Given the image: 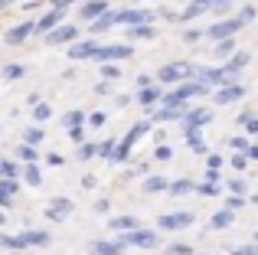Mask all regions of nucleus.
I'll list each match as a JSON object with an SVG mask.
<instances>
[{
  "label": "nucleus",
  "mask_w": 258,
  "mask_h": 255,
  "mask_svg": "<svg viewBox=\"0 0 258 255\" xmlns=\"http://www.w3.org/2000/svg\"><path fill=\"white\" fill-rule=\"evenodd\" d=\"M46 242H49V236L43 229H26L20 236H0V245H7V249H26V245H46Z\"/></svg>",
  "instance_id": "obj_1"
},
{
  "label": "nucleus",
  "mask_w": 258,
  "mask_h": 255,
  "mask_svg": "<svg viewBox=\"0 0 258 255\" xmlns=\"http://www.w3.org/2000/svg\"><path fill=\"white\" fill-rule=\"evenodd\" d=\"M242 23H245V20H242V17H235V20H222V23H216V26H209V36H213V39H219V43H226V39L229 36H232V33H239L242 30Z\"/></svg>",
  "instance_id": "obj_2"
},
{
  "label": "nucleus",
  "mask_w": 258,
  "mask_h": 255,
  "mask_svg": "<svg viewBox=\"0 0 258 255\" xmlns=\"http://www.w3.org/2000/svg\"><path fill=\"white\" fill-rule=\"evenodd\" d=\"M203 92H209V89H206V85H200V82H193V85H180L176 92H170V95H167V108H173V105L186 102V98H193V95H203Z\"/></svg>",
  "instance_id": "obj_3"
},
{
  "label": "nucleus",
  "mask_w": 258,
  "mask_h": 255,
  "mask_svg": "<svg viewBox=\"0 0 258 255\" xmlns=\"http://www.w3.org/2000/svg\"><path fill=\"white\" fill-rule=\"evenodd\" d=\"M121 242H124V245H141V249H154V245H157V232H151V229H134V232H127Z\"/></svg>",
  "instance_id": "obj_4"
},
{
  "label": "nucleus",
  "mask_w": 258,
  "mask_h": 255,
  "mask_svg": "<svg viewBox=\"0 0 258 255\" xmlns=\"http://www.w3.org/2000/svg\"><path fill=\"white\" fill-rule=\"evenodd\" d=\"M222 4H232V0H193V4L183 10V20H193V17H200V13L213 10V7H222Z\"/></svg>",
  "instance_id": "obj_5"
},
{
  "label": "nucleus",
  "mask_w": 258,
  "mask_h": 255,
  "mask_svg": "<svg viewBox=\"0 0 258 255\" xmlns=\"http://www.w3.org/2000/svg\"><path fill=\"white\" fill-rule=\"evenodd\" d=\"M157 223H160V229H183V226L193 223V216L189 213H170V216H160Z\"/></svg>",
  "instance_id": "obj_6"
},
{
  "label": "nucleus",
  "mask_w": 258,
  "mask_h": 255,
  "mask_svg": "<svg viewBox=\"0 0 258 255\" xmlns=\"http://www.w3.org/2000/svg\"><path fill=\"white\" fill-rule=\"evenodd\" d=\"M189 72H196L193 66H186V62H173V66H164V69H160V79H164V82H173V79L189 76Z\"/></svg>",
  "instance_id": "obj_7"
},
{
  "label": "nucleus",
  "mask_w": 258,
  "mask_h": 255,
  "mask_svg": "<svg viewBox=\"0 0 258 255\" xmlns=\"http://www.w3.org/2000/svg\"><path fill=\"white\" fill-rule=\"evenodd\" d=\"M76 36H79L76 26H56V30H52L49 36H46V43H52V46H56V43H72Z\"/></svg>",
  "instance_id": "obj_8"
},
{
  "label": "nucleus",
  "mask_w": 258,
  "mask_h": 255,
  "mask_svg": "<svg viewBox=\"0 0 258 255\" xmlns=\"http://www.w3.org/2000/svg\"><path fill=\"white\" fill-rule=\"evenodd\" d=\"M72 213V200H52L49 206H46V216L49 219H66Z\"/></svg>",
  "instance_id": "obj_9"
},
{
  "label": "nucleus",
  "mask_w": 258,
  "mask_h": 255,
  "mask_svg": "<svg viewBox=\"0 0 258 255\" xmlns=\"http://www.w3.org/2000/svg\"><path fill=\"white\" fill-rule=\"evenodd\" d=\"M151 20V13L144 10H118V23H127V26H141Z\"/></svg>",
  "instance_id": "obj_10"
},
{
  "label": "nucleus",
  "mask_w": 258,
  "mask_h": 255,
  "mask_svg": "<svg viewBox=\"0 0 258 255\" xmlns=\"http://www.w3.org/2000/svg\"><path fill=\"white\" fill-rule=\"evenodd\" d=\"M242 95H245L242 85H226V89L216 92V105H229V102H235V98H242Z\"/></svg>",
  "instance_id": "obj_11"
},
{
  "label": "nucleus",
  "mask_w": 258,
  "mask_h": 255,
  "mask_svg": "<svg viewBox=\"0 0 258 255\" xmlns=\"http://www.w3.org/2000/svg\"><path fill=\"white\" fill-rule=\"evenodd\" d=\"M105 13H108V4H105V0H92V4L82 7V17L92 20V23H95V20H101Z\"/></svg>",
  "instance_id": "obj_12"
},
{
  "label": "nucleus",
  "mask_w": 258,
  "mask_h": 255,
  "mask_svg": "<svg viewBox=\"0 0 258 255\" xmlns=\"http://www.w3.org/2000/svg\"><path fill=\"white\" fill-rule=\"evenodd\" d=\"M98 49H101L98 43H76V46L69 49V59H88V56H98Z\"/></svg>",
  "instance_id": "obj_13"
},
{
  "label": "nucleus",
  "mask_w": 258,
  "mask_h": 255,
  "mask_svg": "<svg viewBox=\"0 0 258 255\" xmlns=\"http://www.w3.org/2000/svg\"><path fill=\"white\" fill-rule=\"evenodd\" d=\"M124 249H127V245L121 242V239H114V242H95V245H92L95 255H121Z\"/></svg>",
  "instance_id": "obj_14"
},
{
  "label": "nucleus",
  "mask_w": 258,
  "mask_h": 255,
  "mask_svg": "<svg viewBox=\"0 0 258 255\" xmlns=\"http://www.w3.org/2000/svg\"><path fill=\"white\" fill-rule=\"evenodd\" d=\"M131 56V46H101L98 59H127Z\"/></svg>",
  "instance_id": "obj_15"
},
{
  "label": "nucleus",
  "mask_w": 258,
  "mask_h": 255,
  "mask_svg": "<svg viewBox=\"0 0 258 255\" xmlns=\"http://www.w3.org/2000/svg\"><path fill=\"white\" fill-rule=\"evenodd\" d=\"M209 118H213V111L196 108V111H189V115H186V128H189V131H196V128H200V124H206Z\"/></svg>",
  "instance_id": "obj_16"
},
{
  "label": "nucleus",
  "mask_w": 258,
  "mask_h": 255,
  "mask_svg": "<svg viewBox=\"0 0 258 255\" xmlns=\"http://www.w3.org/2000/svg\"><path fill=\"white\" fill-rule=\"evenodd\" d=\"M33 30H36V26H33V23H20V26H13V30L7 33V43H23V39L30 36Z\"/></svg>",
  "instance_id": "obj_17"
},
{
  "label": "nucleus",
  "mask_w": 258,
  "mask_h": 255,
  "mask_svg": "<svg viewBox=\"0 0 258 255\" xmlns=\"http://www.w3.org/2000/svg\"><path fill=\"white\" fill-rule=\"evenodd\" d=\"M186 115H189V111H180V105H173V108H164V111H157V118H160V121H186Z\"/></svg>",
  "instance_id": "obj_18"
},
{
  "label": "nucleus",
  "mask_w": 258,
  "mask_h": 255,
  "mask_svg": "<svg viewBox=\"0 0 258 255\" xmlns=\"http://www.w3.org/2000/svg\"><path fill=\"white\" fill-rule=\"evenodd\" d=\"M111 226H114V229H127V232H134V229H138V216H114V219H111Z\"/></svg>",
  "instance_id": "obj_19"
},
{
  "label": "nucleus",
  "mask_w": 258,
  "mask_h": 255,
  "mask_svg": "<svg viewBox=\"0 0 258 255\" xmlns=\"http://www.w3.org/2000/svg\"><path fill=\"white\" fill-rule=\"evenodd\" d=\"M59 20H62V10H52V13H46V17L36 23V30H52V26H56Z\"/></svg>",
  "instance_id": "obj_20"
},
{
  "label": "nucleus",
  "mask_w": 258,
  "mask_h": 255,
  "mask_svg": "<svg viewBox=\"0 0 258 255\" xmlns=\"http://www.w3.org/2000/svg\"><path fill=\"white\" fill-rule=\"evenodd\" d=\"M111 23H118V13H105L101 20H95V23H92V30H95V33H105Z\"/></svg>",
  "instance_id": "obj_21"
},
{
  "label": "nucleus",
  "mask_w": 258,
  "mask_h": 255,
  "mask_svg": "<svg viewBox=\"0 0 258 255\" xmlns=\"http://www.w3.org/2000/svg\"><path fill=\"white\" fill-rule=\"evenodd\" d=\"M232 213H229V210H222V213H216V216H213V223H209V226H213V229H226V226L229 223H232Z\"/></svg>",
  "instance_id": "obj_22"
},
{
  "label": "nucleus",
  "mask_w": 258,
  "mask_h": 255,
  "mask_svg": "<svg viewBox=\"0 0 258 255\" xmlns=\"http://www.w3.org/2000/svg\"><path fill=\"white\" fill-rule=\"evenodd\" d=\"M167 186H170V183H167L164 177H147V180H144V190H147V193H157V190H167Z\"/></svg>",
  "instance_id": "obj_23"
},
{
  "label": "nucleus",
  "mask_w": 258,
  "mask_h": 255,
  "mask_svg": "<svg viewBox=\"0 0 258 255\" xmlns=\"http://www.w3.org/2000/svg\"><path fill=\"white\" fill-rule=\"evenodd\" d=\"M189 190H193V180H186V177L176 180V183H170V193H173V197H183V193H189Z\"/></svg>",
  "instance_id": "obj_24"
},
{
  "label": "nucleus",
  "mask_w": 258,
  "mask_h": 255,
  "mask_svg": "<svg viewBox=\"0 0 258 255\" xmlns=\"http://www.w3.org/2000/svg\"><path fill=\"white\" fill-rule=\"evenodd\" d=\"M131 36H138V39H151V36H154V26H151V23L131 26Z\"/></svg>",
  "instance_id": "obj_25"
},
{
  "label": "nucleus",
  "mask_w": 258,
  "mask_h": 255,
  "mask_svg": "<svg viewBox=\"0 0 258 255\" xmlns=\"http://www.w3.org/2000/svg\"><path fill=\"white\" fill-rule=\"evenodd\" d=\"M26 183H30V186H39V167L36 164H26Z\"/></svg>",
  "instance_id": "obj_26"
},
{
  "label": "nucleus",
  "mask_w": 258,
  "mask_h": 255,
  "mask_svg": "<svg viewBox=\"0 0 258 255\" xmlns=\"http://www.w3.org/2000/svg\"><path fill=\"white\" fill-rule=\"evenodd\" d=\"M0 177H4V180H13V177H17V164H10V160H0Z\"/></svg>",
  "instance_id": "obj_27"
},
{
  "label": "nucleus",
  "mask_w": 258,
  "mask_h": 255,
  "mask_svg": "<svg viewBox=\"0 0 258 255\" xmlns=\"http://www.w3.org/2000/svg\"><path fill=\"white\" fill-rule=\"evenodd\" d=\"M154 98H160V89H154V85H151V89H141V102H144V105H151Z\"/></svg>",
  "instance_id": "obj_28"
},
{
  "label": "nucleus",
  "mask_w": 258,
  "mask_h": 255,
  "mask_svg": "<svg viewBox=\"0 0 258 255\" xmlns=\"http://www.w3.org/2000/svg\"><path fill=\"white\" fill-rule=\"evenodd\" d=\"M39 141H43V131H39V128H30V131H26V144H30V147H36Z\"/></svg>",
  "instance_id": "obj_29"
},
{
  "label": "nucleus",
  "mask_w": 258,
  "mask_h": 255,
  "mask_svg": "<svg viewBox=\"0 0 258 255\" xmlns=\"http://www.w3.org/2000/svg\"><path fill=\"white\" fill-rule=\"evenodd\" d=\"M66 128H82V111H69L66 115Z\"/></svg>",
  "instance_id": "obj_30"
},
{
  "label": "nucleus",
  "mask_w": 258,
  "mask_h": 255,
  "mask_svg": "<svg viewBox=\"0 0 258 255\" xmlns=\"http://www.w3.org/2000/svg\"><path fill=\"white\" fill-rule=\"evenodd\" d=\"M20 157H23L26 164H33V160H36V151H33L30 144H20Z\"/></svg>",
  "instance_id": "obj_31"
},
{
  "label": "nucleus",
  "mask_w": 258,
  "mask_h": 255,
  "mask_svg": "<svg viewBox=\"0 0 258 255\" xmlns=\"http://www.w3.org/2000/svg\"><path fill=\"white\" fill-rule=\"evenodd\" d=\"M49 115H52V108H49V105H39V108L33 111V118H36V121H46Z\"/></svg>",
  "instance_id": "obj_32"
},
{
  "label": "nucleus",
  "mask_w": 258,
  "mask_h": 255,
  "mask_svg": "<svg viewBox=\"0 0 258 255\" xmlns=\"http://www.w3.org/2000/svg\"><path fill=\"white\" fill-rule=\"evenodd\" d=\"M114 151H118V147H114L111 141H105V144H98V154H101V157H114Z\"/></svg>",
  "instance_id": "obj_33"
},
{
  "label": "nucleus",
  "mask_w": 258,
  "mask_h": 255,
  "mask_svg": "<svg viewBox=\"0 0 258 255\" xmlns=\"http://www.w3.org/2000/svg\"><path fill=\"white\" fill-rule=\"evenodd\" d=\"M186 138H189V147H193V151H203V141H200V131H186Z\"/></svg>",
  "instance_id": "obj_34"
},
{
  "label": "nucleus",
  "mask_w": 258,
  "mask_h": 255,
  "mask_svg": "<svg viewBox=\"0 0 258 255\" xmlns=\"http://www.w3.org/2000/svg\"><path fill=\"white\" fill-rule=\"evenodd\" d=\"M0 190H4L7 197H13V193H17V180H0Z\"/></svg>",
  "instance_id": "obj_35"
},
{
  "label": "nucleus",
  "mask_w": 258,
  "mask_h": 255,
  "mask_svg": "<svg viewBox=\"0 0 258 255\" xmlns=\"http://www.w3.org/2000/svg\"><path fill=\"white\" fill-rule=\"evenodd\" d=\"M229 144H232L235 151H245V154H248V141H245V138H229Z\"/></svg>",
  "instance_id": "obj_36"
},
{
  "label": "nucleus",
  "mask_w": 258,
  "mask_h": 255,
  "mask_svg": "<svg viewBox=\"0 0 258 255\" xmlns=\"http://www.w3.org/2000/svg\"><path fill=\"white\" fill-rule=\"evenodd\" d=\"M232 255H258V245H239L232 249Z\"/></svg>",
  "instance_id": "obj_37"
},
{
  "label": "nucleus",
  "mask_w": 258,
  "mask_h": 255,
  "mask_svg": "<svg viewBox=\"0 0 258 255\" xmlns=\"http://www.w3.org/2000/svg\"><path fill=\"white\" fill-rule=\"evenodd\" d=\"M206 167H209V170H219V167H222V157H219V154H209Z\"/></svg>",
  "instance_id": "obj_38"
},
{
  "label": "nucleus",
  "mask_w": 258,
  "mask_h": 255,
  "mask_svg": "<svg viewBox=\"0 0 258 255\" xmlns=\"http://www.w3.org/2000/svg\"><path fill=\"white\" fill-rule=\"evenodd\" d=\"M4 76H7V79H20V76H23V69H20V66H7Z\"/></svg>",
  "instance_id": "obj_39"
},
{
  "label": "nucleus",
  "mask_w": 258,
  "mask_h": 255,
  "mask_svg": "<svg viewBox=\"0 0 258 255\" xmlns=\"http://www.w3.org/2000/svg\"><path fill=\"white\" fill-rule=\"evenodd\" d=\"M200 193H203V197H216L219 190H216V183H209V180H206V183L200 186Z\"/></svg>",
  "instance_id": "obj_40"
},
{
  "label": "nucleus",
  "mask_w": 258,
  "mask_h": 255,
  "mask_svg": "<svg viewBox=\"0 0 258 255\" xmlns=\"http://www.w3.org/2000/svg\"><path fill=\"white\" fill-rule=\"evenodd\" d=\"M167 252H170V255H193V252H189V245H170Z\"/></svg>",
  "instance_id": "obj_41"
},
{
  "label": "nucleus",
  "mask_w": 258,
  "mask_h": 255,
  "mask_svg": "<svg viewBox=\"0 0 258 255\" xmlns=\"http://www.w3.org/2000/svg\"><path fill=\"white\" fill-rule=\"evenodd\" d=\"M95 151H98V147H95V144H82V160H88V157H92Z\"/></svg>",
  "instance_id": "obj_42"
},
{
  "label": "nucleus",
  "mask_w": 258,
  "mask_h": 255,
  "mask_svg": "<svg viewBox=\"0 0 258 255\" xmlns=\"http://www.w3.org/2000/svg\"><path fill=\"white\" fill-rule=\"evenodd\" d=\"M101 72H105V79H118V69H114V66H105Z\"/></svg>",
  "instance_id": "obj_43"
},
{
  "label": "nucleus",
  "mask_w": 258,
  "mask_h": 255,
  "mask_svg": "<svg viewBox=\"0 0 258 255\" xmlns=\"http://www.w3.org/2000/svg\"><path fill=\"white\" fill-rule=\"evenodd\" d=\"M72 141H76V144H82V141H85L82 138V128H72Z\"/></svg>",
  "instance_id": "obj_44"
},
{
  "label": "nucleus",
  "mask_w": 258,
  "mask_h": 255,
  "mask_svg": "<svg viewBox=\"0 0 258 255\" xmlns=\"http://www.w3.org/2000/svg\"><path fill=\"white\" fill-rule=\"evenodd\" d=\"M226 52H232V43H229V39H226V43H219V56H226Z\"/></svg>",
  "instance_id": "obj_45"
},
{
  "label": "nucleus",
  "mask_w": 258,
  "mask_h": 255,
  "mask_svg": "<svg viewBox=\"0 0 258 255\" xmlns=\"http://www.w3.org/2000/svg\"><path fill=\"white\" fill-rule=\"evenodd\" d=\"M66 4H76V0H52V7H56V10H62Z\"/></svg>",
  "instance_id": "obj_46"
},
{
  "label": "nucleus",
  "mask_w": 258,
  "mask_h": 255,
  "mask_svg": "<svg viewBox=\"0 0 258 255\" xmlns=\"http://www.w3.org/2000/svg\"><path fill=\"white\" fill-rule=\"evenodd\" d=\"M10 200H13V197H7V193L0 190V206H10Z\"/></svg>",
  "instance_id": "obj_47"
},
{
  "label": "nucleus",
  "mask_w": 258,
  "mask_h": 255,
  "mask_svg": "<svg viewBox=\"0 0 258 255\" xmlns=\"http://www.w3.org/2000/svg\"><path fill=\"white\" fill-rule=\"evenodd\" d=\"M248 131H255V134H258V118H252V121H248Z\"/></svg>",
  "instance_id": "obj_48"
},
{
  "label": "nucleus",
  "mask_w": 258,
  "mask_h": 255,
  "mask_svg": "<svg viewBox=\"0 0 258 255\" xmlns=\"http://www.w3.org/2000/svg\"><path fill=\"white\" fill-rule=\"evenodd\" d=\"M7 4H10V0H0V7H7Z\"/></svg>",
  "instance_id": "obj_49"
},
{
  "label": "nucleus",
  "mask_w": 258,
  "mask_h": 255,
  "mask_svg": "<svg viewBox=\"0 0 258 255\" xmlns=\"http://www.w3.org/2000/svg\"><path fill=\"white\" fill-rule=\"evenodd\" d=\"M200 255H209V252H200Z\"/></svg>",
  "instance_id": "obj_50"
},
{
  "label": "nucleus",
  "mask_w": 258,
  "mask_h": 255,
  "mask_svg": "<svg viewBox=\"0 0 258 255\" xmlns=\"http://www.w3.org/2000/svg\"><path fill=\"white\" fill-rule=\"evenodd\" d=\"M255 203H258V197H255Z\"/></svg>",
  "instance_id": "obj_51"
}]
</instances>
